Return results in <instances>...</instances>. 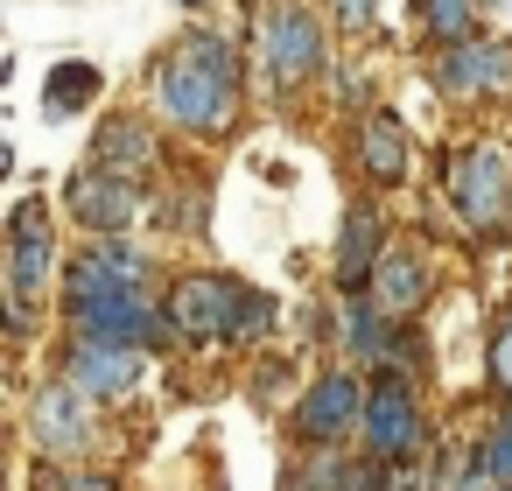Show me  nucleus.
<instances>
[{"instance_id":"23","label":"nucleus","mask_w":512,"mask_h":491,"mask_svg":"<svg viewBox=\"0 0 512 491\" xmlns=\"http://www.w3.org/2000/svg\"><path fill=\"white\" fill-rule=\"evenodd\" d=\"M190 8H204V0H190Z\"/></svg>"},{"instance_id":"21","label":"nucleus","mask_w":512,"mask_h":491,"mask_svg":"<svg viewBox=\"0 0 512 491\" xmlns=\"http://www.w3.org/2000/svg\"><path fill=\"white\" fill-rule=\"evenodd\" d=\"M323 8H330V22H337L344 36H358V29L379 22V0H323Z\"/></svg>"},{"instance_id":"5","label":"nucleus","mask_w":512,"mask_h":491,"mask_svg":"<svg viewBox=\"0 0 512 491\" xmlns=\"http://www.w3.org/2000/svg\"><path fill=\"white\" fill-rule=\"evenodd\" d=\"M358 449L365 456H386V463H407L428 449V414H421V393L407 372H379L365 386V421H358Z\"/></svg>"},{"instance_id":"15","label":"nucleus","mask_w":512,"mask_h":491,"mask_svg":"<svg viewBox=\"0 0 512 491\" xmlns=\"http://www.w3.org/2000/svg\"><path fill=\"white\" fill-rule=\"evenodd\" d=\"M365 295L393 316V323H414L421 316V302L435 295V274H428V260H414V253H379V267H372V281H365Z\"/></svg>"},{"instance_id":"12","label":"nucleus","mask_w":512,"mask_h":491,"mask_svg":"<svg viewBox=\"0 0 512 491\" xmlns=\"http://www.w3.org/2000/svg\"><path fill=\"white\" fill-rule=\"evenodd\" d=\"M64 274V253H57V232L50 225H29L8 239V302L15 309H36Z\"/></svg>"},{"instance_id":"18","label":"nucleus","mask_w":512,"mask_h":491,"mask_svg":"<svg viewBox=\"0 0 512 491\" xmlns=\"http://www.w3.org/2000/svg\"><path fill=\"white\" fill-rule=\"evenodd\" d=\"M477 22H484V0H421V36H428L435 50L477 36Z\"/></svg>"},{"instance_id":"7","label":"nucleus","mask_w":512,"mask_h":491,"mask_svg":"<svg viewBox=\"0 0 512 491\" xmlns=\"http://www.w3.org/2000/svg\"><path fill=\"white\" fill-rule=\"evenodd\" d=\"M358 421H365V379H358L351 365H330V372H316V379L302 386L288 428H295L302 449H330V442L358 435Z\"/></svg>"},{"instance_id":"22","label":"nucleus","mask_w":512,"mask_h":491,"mask_svg":"<svg viewBox=\"0 0 512 491\" xmlns=\"http://www.w3.org/2000/svg\"><path fill=\"white\" fill-rule=\"evenodd\" d=\"M498 8H512V0H484V15H498Z\"/></svg>"},{"instance_id":"6","label":"nucleus","mask_w":512,"mask_h":491,"mask_svg":"<svg viewBox=\"0 0 512 491\" xmlns=\"http://www.w3.org/2000/svg\"><path fill=\"white\" fill-rule=\"evenodd\" d=\"M169 323H176L183 344H239L246 281L239 274H183L169 288Z\"/></svg>"},{"instance_id":"4","label":"nucleus","mask_w":512,"mask_h":491,"mask_svg":"<svg viewBox=\"0 0 512 491\" xmlns=\"http://www.w3.org/2000/svg\"><path fill=\"white\" fill-rule=\"evenodd\" d=\"M253 57H260V71H267V85H281V92L309 85V78L330 64L323 15L302 8V0H260V15H253Z\"/></svg>"},{"instance_id":"8","label":"nucleus","mask_w":512,"mask_h":491,"mask_svg":"<svg viewBox=\"0 0 512 491\" xmlns=\"http://www.w3.org/2000/svg\"><path fill=\"white\" fill-rule=\"evenodd\" d=\"M92 393L78 386V379H64V372H50L36 393H29V442L43 449V456H85L92 442H99V421H92Z\"/></svg>"},{"instance_id":"24","label":"nucleus","mask_w":512,"mask_h":491,"mask_svg":"<svg viewBox=\"0 0 512 491\" xmlns=\"http://www.w3.org/2000/svg\"><path fill=\"white\" fill-rule=\"evenodd\" d=\"M414 8H421V0H414Z\"/></svg>"},{"instance_id":"14","label":"nucleus","mask_w":512,"mask_h":491,"mask_svg":"<svg viewBox=\"0 0 512 491\" xmlns=\"http://www.w3.org/2000/svg\"><path fill=\"white\" fill-rule=\"evenodd\" d=\"M351 155H358L365 183H379V190H393V183H407V176H414V148H407V127H400L393 113H365V120H358Z\"/></svg>"},{"instance_id":"16","label":"nucleus","mask_w":512,"mask_h":491,"mask_svg":"<svg viewBox=\"0 0 512 491\" xmlns=\"http://www.w3.org/2000/svg\"><path fill=\"white\" fill-rule=\"evenodd\" d=\"M85 162H106V169H120V176H148V169L162 162V141H155V127H148V120L113 113V120L99 127V141H92V155H85Z\"/></svg>"},{"instance_id":"11","label":"nucleus","mask_w":512,"mask_h":491,"mask_svg":"<svg viewBox=\"0 0 512 491\" xmlns=\"http://www.w3.org/2000/svg\"><path fill=\"white\" fill-rule=\"evenodd\" d=\"M64 379H78L99 407L106 400H127L134 386H141V372H148V351L141 344H113V337H71V351H64V365H57Z\"/></svg>"},{"instance_id":"9","label":"nucleus","mask_w":512,"mask_h":491,"mask_svg":"<svg viewBox=\"0 0 512 491\" xmlns=\"http://www.w3.org/2000/svg\"><path fill=\"white\" fill-rule=\"evenodd\" d=\"M64 211L85 232H134V218H141V176H120L106 162H85L64 183Z\"/></svg>"},{"instance_id":"19","label":"nucleus","mask_w":512,"mask_h":491,"mask_svg":"<svg viewBox=\"0 0 512 491\" xmlns=\"http://www.w3.org/2000/svg\"><path fill=\"white\" fill-rule=\"evenodd\" d=\"M470 484H512V407H498V421L477 435V477Z\"/></svg>"},{"instance_id":"20","label":"nucleus","mask_w":512,"mask_h":491,"mask_svg":"<svg viewBox=\"0 0 512 491\" xmlns=\"http://www.w3.org/2000/svg\"><path fill=\"white\" fill-rule=\"evenodd\" d=\"M484 379L498 400H512V302L491 316V344H484Z\"/></svg>"},{"instance_id":"1","label":"nucleus","mask_w":512,"mask_h":491,"mask_svg":"<svg viewBox=\"0 0 512 491\" xmlns=\"http://www.w3.org/2000/svg\"><path fill=\"white\" fill-rule=\"evenodd\" d=\"M148 92L155 120H169L190 141H218L246 106V57L225 29H190L183 43H169V57H155Z\"/></svg>"},{"instance_id":"17","label":"nucleus","mask_w":512,"mask_h":491,"mask_svg":"<svg viewBox=\"0 0 512 491\" xmlns=\"http://www.w3.org/2000/svg\"><path fill=\"white\" fill-rule=\"evenodd\" d=\"M106 99V71L99 64H85V57H64L50 78H43V120L57 127V120H78L85 106H99Z\"/></svg>"},{"instance_id":"2","label":"nucleus","mask_w":512,"mask_h":491,"mask_svg":"<svg viewBox=\"0 0 512 491\" xmlns=\"http://www.w3.org/2000/svg\"><path fill=\"white\" fill-rule=\"evenodd\" d=\"M442 197H449V218L463 225V239H477V246L505 239V218H512V148L505 141H470V148L442 155Z\"/></svg>"},{"instance_id":"10","label":"nucleus","mask_w":512,"mask_h":491,"mask_svg":"<svg viewBox=\"0 0 512 491\" xmlns=\"http://www.w3.org/2000/svg\"><path fill=\"white\" fill-rule=\"evenodd\" d=\"M435 85H442V99H456V106H470V99H498L505 85H512V43H498V36H463V43H449L442 57H435Z\"/></svg>"},{"instance_id":"13","label":"nucleus","mask_w":512,"mask_h":491,"mask_svg":"<svg viewBox=\"0 0 512 491\" xmlns=\"http://www.w3.org/2000/svg\"><path fill=\"white\" fill-rule=\"evenodd\" d=\"M379 253H386V218L372 197H351L337 218V288H365Z\"/></svg>"},{"instance_id":"3","label":"nucleus","mask_w":512,"mask_h":491,"mask_svg":"<svg viewBox=\"0 0 512 491\" xmlns=\"http://www.w3.org/2000/svg\"><path fill=\"white\" fill-rule=\"evenodd\" d=\"M64 323H71V337H113V344H141V351H169V337H176L169 302L148 281H106V288L64 295Z\"/></svg>"}]
</instances>
